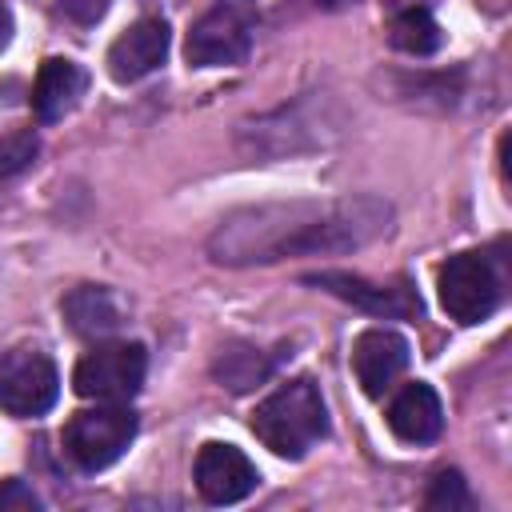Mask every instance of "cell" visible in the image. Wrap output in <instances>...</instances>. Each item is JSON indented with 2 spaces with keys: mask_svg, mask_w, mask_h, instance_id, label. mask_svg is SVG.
Masks as SVG:
<instances>
[{
  "mask_svg": "<svg viewBox=\"0 0 512 512\" xmlns=\"http://www.w3.org/2000/svg\"><path fill=\"white\" fill-rule=\"evenodd\" d=\"M132 440H136V416L120 404L76 412L64 424V452L84 472H100V468L116 464Z\"/></svg>",
  "mask_w": 512,
  "mask_h": 512,
  "instance_id": "cell-4",
  "label": "cell"
},
{
  "mask_svg": "<svg viewBox=\"0 0 512 512\" xmlns=\"http://www.w3.org/2000/svg\"><path fill=\"white\" fill-rule=\"evenodd\" d=\"M60 4V12L68 16V20H76V24H96L104 12H108V0H56Z\"/></svg>",
  "mask_w": 512,
  "mask_h": 512,
  "instance_id": "cell-19",
  "label": "cell"
},
{
  "mask_svg": "<svg viewBox=\"0 0 512 512\" xmlns=\"http://www.w3.org/2000/svg\"><path fill=\"white\" fill-rule=\"evenodd\" d=\"M64 320H68V328L76 332V336H108V332H116V324H120V304H116V296L108 292V288H96V284H84V288H76V292H68L64 296Z\"/></svg>",
  "mask_w": 512,
  "mask_h": 512,
  "instance_id": "cell-14",
  "label": "cell"
},
{
  "mask_svg": "<svg viewBox=\"0 0 512 512\" xmlns=\"http://www.w3.org/2000/svg\"><path fill=\"white\" fill-rule=\"evenodd\" d=\"M36 152H40L36 132H28V128L4 132V136H0V176H16V172H24V168L36 160Z\"/></svg>",
  "mask_w": 512,
  "mask_h": 512,
  "instance_id": "cell-18",
  "label": "cell"
},
{
  "mask_svg": "<svg viewBox=\"0 0 512 512\" xmlns=\"http://www.w3.org/2000/svg\"><path fill=\"white\" fill-rule=\"evenodd\" d=\"M260 484L256 464L236 444H204L196 456V488L208 504H236Z\"/></svg>",
  "mask_w": 512,
  "mask_h": 512,
  "instance_id": "cell-8",
  "label": "cell"
},
{
  "mask_svg": "<svg viewBox=\"0 0 512 512\" xmlns=\"http://www.w3.org/2000/svg\"><path fill=\"white\" fill-rule=\"evenodd\" d=\"M0 508H4V512H8V508H36V496H32L20 480H12V484L0 492Z\"/></svg>",
  "mask_w": 512,
  "mask_h": 512,
  "instance_id": "cell-20",
  "label": "cell"
},
{
  "mask_svg": "<svg viewBox=\"0 0 512 512\" xmlns=\"http://www.w3.org/2000/svg\"><path fill=\"white\" fill-rule=\"evenodd\" d=\"M388 428L404 444H432L444 428V408L432 384H404L388 404Z\"/></svg>",
  "mask_w": 512,
  "mask_h": 512,
  "instance_id": "cell-12",
  "label": "cell"
},
{
  "mask_svg": "<svg viewBox=\"0 0 512 512\" xmlns=\"http://www.w3.org/2000/svg\"><path fill=\"white\" fill-rule=\"evenodd\" d=\"M316 8H324V12H340V8H348V4H356V0H312Z\"/></svg>",
  "mask_w": 512,
  "mask_h": 512,
  "instance_id": "cell-22",
  "label": "cell"
},
{
  "mask_svg": "<svg viewBox=\"0 0 512 512\" xmlns=\"http://www.w3.org/2000/svg\"><path fill=\"white\" fill-rule=\"evenodd\" d=\"M144 372H148V352L140 344H96L92 352L80 356L72 372V388L84 400L120 404L144 388Z\"/></svg>",
  "mask_w": 512,
  "mask_h": 512,
  "instance_id": "cell-3",
  "label": "cell"
},
{
  "mask_svg": "<svg viewBox=\"0 0 512 512\" xmlns=\"http://www.w3.org/2000/svg\"><path fill=\"white\" fill-rule=\"evenodd\" d=\"M440 308L456 324H480L500 304V272L484 252H460L440 268Z\"/></svg>",
  "mask_w": 512,
  "mask_h": 512,
  "instance_id": "cell-5",
  "label": "cell"
},
{
  "mask_svg": "<svg viewBox=\"0 0 512 512\" xmlns=\"http://www.w3.org/2000/svg\"><path fill=\"white\" fill-rule=\"evenodd\" d=\"M168 44H172V36H168V24L164 20H156V16L136 20L108 48V72H112V80H120V84L144 80L148 72H156L164 64Z\"/></svg>",
  "mask_w": 512,
  "mask_h": 512,
  "instance_id": "cell-10",
  "label": "cell"
},
{
  "mask_svg": "<svg viewBox=\"0 0 512 512\" xmlns=\"http://www.w3.org/2000/svg\"><path fill=\"white\" fill-rule=\"evenodd\" d=\"M252 432L264 448H272L284 460H300L308 456V448H316L328 432V412H324V396L312 380H288L280 384L272 396H264L252 412Z\"/></svg>",
  "mask_w": 512,
  "mask_h": 512,
  "instance_id": "cell-2",
  "label": "cell"
},
{
  "mask_svg": "<svg viewBox=\"0 0 512 512\" xmlns=\"http://www.w3.org/2000/svg\"><path fill=\"white\" fill-rule=\"evenodd\" d=\"M408 340L392 328H368L352 344V372L368 396H384L408 368Z\"/></svg>",
  "mask_w": 512,
  "mask_h": 512,
  "instance_id": "cell-9",
  "label": "cell"
},
{
  "mask_svg": "<svg viewBox=\"0 0 512 512\" xmlns=\"http://www.w3.org/2000/svg\"><path fill=\"white\" fill-rule=\"evenodd\" d=\"M388 40H392V48H400L408 56H432L444 44V32H440V24H436V16L428 8H416L412 4V8H404V12L392 16Z\"/></svg>",
  "mask_w": 512,
  "mask_h": 512,
  "instance_id": "cell-15",
  "label": "cell"
},
{
  "mask_svg": "<svg viewBox=\"0 0 512 512\" xmlns=\"http://www.w3.org/2000/svg\"><path fill=\"white\" fill-rule=\"evenodd\" d=\"M248 52H252V24L236 8H212L208 16H200L184 44V56L192 68L240 64Z\"/></svg>",
  "mask_w": 512,
  "mask_h": 512,
  "instance_id": "cell-7",
  "label": "cell"
},
{
  "mask_svg": "<svg viewBox=\"0 0 512 512\" xmlns=\"http://www.w3.org/2000/svg\"><path fill=\"white\" fill-rule=\"evenodd\" d=\"M216 376H220L232 392H248L252 384H260L264 364H260V356H252V348H244V352H224L220 364H216Z\"/></svg>",
  "mask_w": 512,
  "mask_h": 512,
  "instance_id": "cell-17",
  "label": "cell"
},
{
  "mask_svg": "<svg viewBox=\"0 0 512 512\" xmlns=\"http://www.w3.org/2000/svg\"><path fill=\"white\" fill-rule=\"evenodd\" d=\"M308 284H316V288H324V292H332V296H340V300H348V304H356V308H364V312H372V316L404 320V316H416V312H420V300L408 296L404 288H380V284H372V280H364V276L316 272V276H308Z\"/></svg>",
  "mask_w": 512,
  "mask_h": 512,
  "instance_id": "cell-13",
  "label": "cell"
},
{
  "mask_svg": "<svg viewBox=\"0 0 512 512\" xmlns=\"http://www.w3.org/2000/svg\"><path fill=\"white\" fill-rule=\"evenodd\" d=\"M424 504H428L432 512H468V508H472V492H468V484H464L460 472H440V476L428 484Z\"/></svg>",
  "mask_w": 512,
  "mask_h": 512,
  "instance_id": "cell-16",
  "label": "cell"
},
{
  "mask_svg": "<svg viewBox=\"0 0 512 512\" xmlns=\"http://www.w3.org/2000/svg\"><path fill=\"white\" fill-rule=\"evenodd\" d=\"M384 228H388V204L372 196L332 200V204L296 200V204L248 208L220 220L208 248H212V260L220 264H256V260L264 264L292 252H308V256L348 252L368 244Z\"/></svg>",
  "mask_w": 512,
  "mask_h": 512,
  "instance_id": "cell-1",
  "label": "cell"
},
{
  "mask_svg": "<svg viewBox=\"0 0 512 512\" xmlns=\"http://www.w3.org/2000/svg\"><path fill=\"white\" fill-rule=\"evenodd\" d=\"M60 396V372L40 348H12L0 356V408L8 416H40Z\"/></svg>",
  "mask_w": 512,
  "mask_h": 512,
  "instance_id": "cell-6",
  "label": "cell"
},
{
  "mask_svg": "<svg viewBox=\"0 0 512 512\" xmlns=\"http://www.w3.org/2000/svg\"><path fill=\"white\" fill-rule=\"evenodd\" d=\"M88 88V72L76 64V60H64V56H48L32 80V112L40 124H52L60 116H68L80 96Z\"/></svg>",
  "mask_w": 512,
  "mask_h": 512,
  "instance_id": "cell-11",
  "label": "cell"
},
{
  "mask_svg": "<svg viewBox=\"0 0 512 512\" xmlns=\"http://www.w3.org/2000/svg\"><path fill=\"white\" fill-rule=\"evenodd\" d=\"M12 40V12L4 8V0H0V48Z\"/></svg>",
  "mask_w": 512,
  "mask_h": 512,
  "instance_id": "cell-21",
  "label": "cell"
}]
</instances>
